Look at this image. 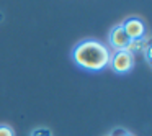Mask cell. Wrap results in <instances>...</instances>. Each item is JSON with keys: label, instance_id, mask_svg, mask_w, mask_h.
Returning a JSON list of instances; mask_svg holds the SVG:
<instances>
[{"label": "cell", "instance_id": "1", "mask_svg": "<svg viewBox=\"0 0 152 136\" xmlns=\"http://www.w3.org/2000/svg\"><path fill=\"white\" fill-rule=\"evenodd\" d=\"M74 62L90 72H98L110 66L111 51L108 46L96 40H87L74 48Z\"/></svg>", "mask_w": 152, "mask_h": 136}, {"label": "cell", "instance_id": "2", "mask_svg": "<svg viewBox=\"0 0 152 136\" xmlns=\"http://www.w3.org/2000/svg\"><path fill=\"white\" fill-rule=\"evenodd\" d=\"M134 64H136V57L128 49L115 51L110 57V66L116 74H128L134 67Z\"/></svg>", "mask_w": 152, "mask_h": 136}, {"label": "cell", "instance_id": "3", "mask_svg": "<svg viewBox=\"0 0 152 136\" xmlns=\"http://www.w3.org/2000/svg\"><path fill=\"white\" fill-rule=\"evenodd\" d=\"M121 26H123L124 33L128 35V38L131 41L144 40L145 33H147V30H145V23L141 20V18H136V17H131V18H128V20H124L121 23Z\"/></svg>", "mask_w": 152, "mask_h": 136}, {"label": "cell", "instance_id": "4", "mask_svg": "<svg viewBox=\"0 0 152 136\" xmlns=\"http://www.w3.org/2000/svg\"><path fill=\"white\" fill-rule=\"evenodd\" d=\"M108 43L110 46L113 48L115 51H123L128 48V44L131 43V40L128 38V35L124 33V30H123L121 23L116 25V26H113V30L110 31L108 35Z\"/></svg>", "mask_w": 152, "mask_h": 136}, {"label": "cell", "instance_id": "5", "mask_svg": "<svg viewBox=\"0 0 152 136\" xmlns=\"http://www.w3.org/2000/svg\"><path fill=\"white\" fill-rule=\"evenodd\" d=\"M149 46V43H147V40H137V41H131V43L128 44V48H126V49L129 51V53H132V54H136L139 51V53H141V51H144L145 48Z\"/></svg>", "mask_w": 152, "mask_h": 136}, {"label": "cell", "instance_id": "6", "mask_svg": "<svg viewBox=\"0 0 152 136\" xmlns=\"http://www.w3.org/2000/svg\"><path fill=\"white\" fill-rule=\"evenodd\" d=\"M0 136H15V131L8 125H0Z\"/></svg>", "mask_w": 152, "mask_h": 136}, {"label": "cell", "instance_id": "7", "mask_svg": "<svg viewBox=\"0 0 152 136\" xmlns=\"http://www.w3.org/2000/svg\"><path fill=\"white\" fill-rule=\"evenodd\" d=\"M31 136H53V133H51L49 129H46V128H38V129H34V131L31 133Z\"/></svg>", "mask_w": 152, "mask_h": 136}, {"label": "cell", "instance_id": "8", "mask_svg": "<svg viewBox=\"0 0 152 136\" xmlns=\"http://www.w3.org/2000/svg\"><path fill=\"white\" fill-rule=\"evenodd\" d=\"M126 133H128V131H126V129H123V128H115L111 133H110V136H124Z\"/></svg>", "mask_w": 152, "mask_h": 136}, {"label": "cell", "instance_id": "9", "mask_svg": "<svg viewBox=\"0 0 152 136\" xmlns=\"http://www.w3.org/2000/svg\"><path fill=\"white\" fill-rule=\"evenodd\" d=\"M124 136H134V135H132V133H129V131H128V133H126Z\"/></svg>", "mask_w": 152, "mask_h": 136}]
</instances>
